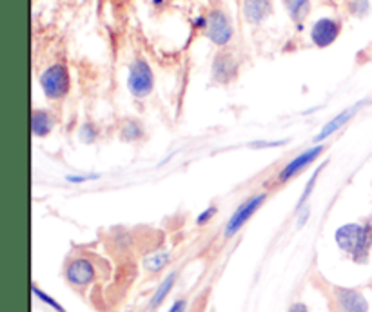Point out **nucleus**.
<instances>
[{
  "label": "nucleus",
  "instance_id": "nucleus-15",
  "mask_svg": "<svg viewBox=\"0 0 372 312\" xmlns=\"http://www.w3.org/2000/svg\"><path fill=\"white\" fill-rule=\"evenodd\" d=\"M285 8H287L291 19H293L296 24H300V22L309 15L311 0H285Z\"/></svg>",
  "mask_w": 372,
  "mask_h": 312
},
{
  "label": "nucleus",
  "instance_id": "nucleus-16",
  "mask_svg": "<svg viewBox=\"0 0 372 312\" xmlns=\"http://www.w3.org/2000/svg\"><path fill=\"white\" fill-rule=\"evenodd\" d=\"M169 262H171V254L169 253H165V251H162V253H154L144 260V269L151 274L160 273V271H164V269L167 267Z\"/></svg>",
  "mask_w": 372,
  "mask_h": 312
},
{
  "label": "nucleus",
  "instance_id": "nucleus-4",
  "mask_svg": "<svg viewBox=\"0 0 372 312\" xmlns=\"http://www.w3.org/2000/svg\"><path fill=\"white\" fill-rule=\"evenodd\" d=\"M154 85L153 71L149 67L145 60L136 59L130 67V79H127V87H130L131 94L136 98H145Z\"/></svg>",
  "mask_w": 372,
  "mask_h": 312
},
{
  "label": "nucleus",
  "instance_id": "nucleus-11",
  "mask_svg": "<svg viewBox=\"0 0 372 312\" xmlns=\"http://www.w3.org/2000/svg\"><path fill=\"white\" fill-rule=\"evenodd\" d=\"M236 67H238L236 60L231 55H227V53H222L213 62V79L220 82V84H227V82L234 79Z\"/></svg>",
  "mask_w": 372,
  "mask_h": 312
},
{
  "label": "nucleus",
  "instance_id": "nucleus-25",
  "mask_svg": "<svg viewBox=\"0 0 372 312\" xmlns=\"http://www.w3.org/2000/svg\"><path fill=\"white\" fill-rule=\"evenodd\" d=\"M153 4L154 6H162V4H164V0H153Z\"/></svg>",
  "mask_w": 372,
  "mask_h": 312
},
{
  "label": "nucleus",
  "instance_id": "nucleus-3",
  "mask_svg": "<svg viewBox=\"0 0 372 312\" xmlns=\"http://www.w3.org/2000/svg\"><path fill=\"white\" fill-rule=\"evenodd\" d=\"M265 200H267V194L260 193L240 203V207L234 211L233 216H231V218L227 220V223H225L223 236H225V238H233L234 234H238L240 231H242L243 225L253 218V214L262 207Z\"/></svg>",
  "mask_w": 372,
  "mask_h": 312
},
{
  "label": "nucleus",
  "instance_id": "nucleus-2",
  "mask_svg": "<svg viewBox=\"0 0 372 312\" xmlns=\"http://www.w3.org/2000/svg\"><path fill=\"white\" fill-rule=\"evenodd\" d=\"M70 73L68 67L62 64L50 65L44 73L40 74V87L44 91V94L51 100L64 98L65 94L70 93Z\"/></svg>",
  "mask_w": 372,
  "mask_h": 312
},
{
  "label": "nucleus",
  "instance_id": "nucleus-14",
  "mask_svg": "<svg viewBox=\"0 0 372 312\" xmlns=\"http://www.w3.org/2000/svg\"><path fill=\"white\" fill-rule=\"evenodd\" d=\"M53 116H51L48 111L35 110L33 111V116H31V129H33V134L39 136V138H44L51 133L53 129Z\"/></svg>",
  "mask_w": 372,
  "mask_h": 312
},
{
  "label": "nucleus",
  "instance_id": "nucleus-12",
  "mask_svg": "<svg viewBox=\"0 0 372 312\" xmlns=\"http://www.w3.org/2000/svg\"><path fill=\"white\" fill-rule=\"evenodd\" d=\"M176 280H178V271H173V273H169L167 276H165L164 280H162V283H160L158 287H156L154 294L151 296V300H149V311H151V312L156 311V309H158L160 305H162V303L165 302V298H167L169 293L173 291Z\"/></svg>",
  "mask_w": 372,
  "mask_h": 312
},
{
  "label": "nucleus",
  "instance_id": "nucleus-9",
  "mask_svg": "<svg viewBox=\"0 0 372 312\" xmlns=\"http://www.w3.org/2000/svg\"><path fill=\"white\" fill-rule=\"evenodd\" d=\"M340 31H342L340 20L320 19L314 22L313 30H311V39L318 48H327L340 37Z\"/></svg>",
  "mask_w": 372,
  "mask_h": 312
},
{
  "label": "nucleus",
  "instance_id": "nucleus-5",
  "mask_svg": "<svg viewBox=\"0 0 372 312\" xmlns=\"http://www.w3.org/2000/svg\"><path fill=\"white\" fill-rule=\"evenodd\" d=\"M65 280L73 287H87L96 278V267L87 258H74L65 265Z\"/></svg>",
  "mask_w": 372,
  "mask_h": 312
},
{
  "label": "nucleus",
  "instance_id": "nucleus-6",
  "mask_svg": "<svg viewBox=\"0 0 372 312\" xmlns=\"http://www.w3.org/2000/svg\"><path fill=\"white\" fill-rule=\"evenodd\" d=\"M323 151H325V145L318 144V145H313V147L305 149V151L298 154V156H294V158L291 160V162L282 169V171H280L278 182H282L283 184V182H289L291 178L298 176V174L302 173L303 169H307L309 165L313 164V162H316V160L323 154Z\"/></svg>",
  "mask_w": 372,
  "mask_h": 312
},
{
  "label": "nucleus",
  "instance_id": "nucleus-17",
  "mask_svg": "<svg viewBox=\"0 0 372 312\" xmlns=\"http://www.w3.org/2000/svg\"><path fill=\"white\" fill-rule=\"evenodd\" d=\"M120 136H122V140H125V142H136V140L144 136V129H142V125H140L138 122L127 120V122L122 125V129H120Z\"/></svg>",
  "mask_w": 372,
  "mask_h": 312
},
{
  "label": "nucleus",
  "instance_id": "nucleus-10",
  "mask_svg": "<svg viewBox=\"0 0 372 312\" xmlns=\"http://www.w3.org/2000/svg\"><path fill=\"white\" fill-rule=\"evenodd\" d=\"M358 110H360V104H356V105H353V107H349V110L342 111V113L336 114V116H334L333 120H329L327 124H325L322 127V131H320V133L316 134L314 142H316V144H322V142H325V140H327L329 136H333V134L336 133V131H340V129H342L343 125L347 124L349 120L353 118Z\"/></svg>",
  "mask_w": 372,
  "mask_h": 312
},
{
  "label": "nucleus",
  "instance_id": "nucleus-23",
  "mask_svg": "<svg viewBox=\"0 0 372 312\" xmlns=\"http://www.w3.org/2000/svg\"><path fill=\"white\" fill-rule=\"evenodd\" d=\"M185 309H187V300L182 298V300H176L167 312H185Z\"/></svg>",
  "mask_w": 372,
  "mask_h": 312
},
{
  "label": "nucleus",
  "instance_id": "nucleus-24",
  "mask_svg": "<svg viewBox=\"0 0 372 312\" xmlns=\"http://www.w3.org/2000/svg\"><path fill=\"white\" fill-rule=\"evenodd\" d=\"M289 312H309V307L305 305V303H294V305H291V309H289Z\"/></svg>",
  "mask_w": 372,
  "mask_h": 312
},
{
  "label": "nucleus",
  "instance_id": "nucleus-7",
  "mask_svg": "<svg viewBox=\"0 0 372 312\" xmlns=\"http://www.w3.org/2000/svg\"><path fill=\"white\" fill-rule=\"evenodd\" d=\"M205 33L211 39V42L216 45H225L233 39V25L229 22L227 15L220 10H214L207 17V28Z\"/></svg>",
  "mask_w": 372,
  "mask_h": 312
},
{
  "label": "nucleus",
  "instance_id": "nucleus-19",
  "mask_svg": "<svg viewBox=\"0 0 372 312\" xmlns=\"http://www.w3.org/2000/svg\"><path fill=\"white\" fill-rule=\"evenodd\" d=\"M33 294H35V296L39 298L40 302L45 303V305H50V307L53 309V311H56V312H65V311H64V307H62V305H60V303L56 302V300H53V298H51L48 293H44V291H40V289L37 287V285H33Z\"/></svg>",
  "mask_w": 372,
  "mask_h": 312
},
{
  "label": "nucleus",
  "instance_id": "nucleus-13",
  "mask_svg": "<svg viewBox=\"0 0 372 312\" xmlns=\"http://www.w3.org/2000/svg\"><path fill=\"white\" fill-rule=\"evenodd\" d=\"M243 11L251 24H260L271 13V0H245Z\"/></svg>",
  "mask_w": 372,
  "mask_h": 312
},
{
  "label": "nucleus",
  "instance_id": "nucleus-20",
  "mask_svg": "<svg viewBox=\"0 0 372 312\" xmlns=\"http://www.w3.org/2000/svg\"><path fill=\"white\" fill-rule=\"evenodd\" d=\"M96 136H99V131L91 124H85L84 127H82V131H80V138L84 140L85 144H93Z\"/></svg>",
  "mask_w": 372,
  "mask_h": 312
},
{
  "label": "nucleus",
  "instance_id": "nucleus-8",
  "mask_svg": "<svg viewBox=\"0 0 372 312\" xmlns=\"http://www.w3.org/2000/svg\"><path fill=\"white\" fill-rule=\"evenodd\" d=\"M338 312H369V303L360 291L347 287H333Z\"/></svg>",
  "mask_w": 372,
  "mask_h": 312
},
{
  "label": "nucleus",
  "instance_id": "nucleus-1",
  "mask_svg": "<svg viewBox=\"0 0 372 312\" xmlns=\"http://www.w3.org/2000/svg\"><path fill=\"white\" fill-rule=\"evenodd\" d=\"M338 247L356 263H365L372 249V220L363 223H345L334 234Z\"/></svg>",
  "mask_w": 372,
  "mask_h": 312
},
{
  "label": "nucleus",
  "instance_id": "nucleus-18",
  "mask_svg": "<svg viewBox=\"0 0 372 312\" xmlns=\"http://www.w3.org/2000/svg\"><path fill=\"white\" fill-rule=\"evenodd\" d=\"M322 169H323V167L316 169V171H314V173H313V176H311V178H309V182H307V187H305V191H303V193H302V196H300V200H298L296 211H300V209H303V207H305V203L309 202V196H311V194H313V191H314V185H316V180H318V176H320V173H322Z\"/></svg>",
  "mask_w": 372,
  "mask_h": 312
},
{
  "label": "nucleus",
  "instance_id": "nucleus-21",
  "mask_svg": "<svg viewBox=\"0 0 372 312\" xmlns=\"http://www.w3.org/2000/svg\"><path fill=\"white\" fill-rule=\"evenodd\" d=\"M100 174H68L65 180L70 184H85V182H91V180H99Z\"/></svg>",
  "mask_w": 372,
  "mask_h": 312
},
{
  "label": "nucleus",
  "instance_id": "nucleus-22",
  "mask_svg": "<svg viewBox=\"0 0 372 312\" xmlns=\"http://www.w3.org/2000/svg\"><path fill=\"white\" fill-rule=\"evenodd\" d=\"M218 214V209H216V205H209L207 209H205L204 213H200L198 214V218H196V223L198 225H205V223H209L211 220L214 218Z\"/></svg>",
  "mask_w": 372,
  "mask_h": 312
}]
</instances>
